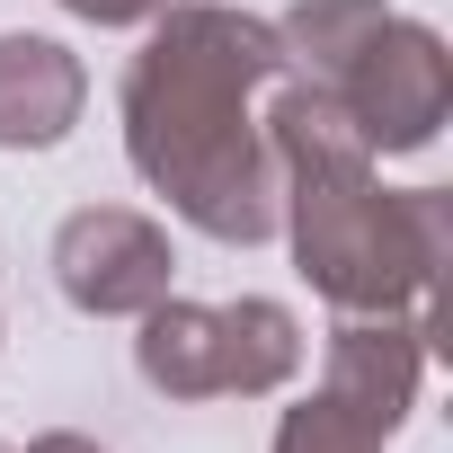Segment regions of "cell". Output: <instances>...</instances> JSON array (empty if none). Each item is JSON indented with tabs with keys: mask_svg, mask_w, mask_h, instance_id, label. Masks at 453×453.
Instances as JSON below:
<instances>
[{
	"mask_svg": "<svg viewBox=\"0 0 453 453\" xmlns=\"http://www.w3.org/2000/svg\"><path fill=\"white\" fill-rule=\"evenodd\" d=\"M276 81V19L232 0H169L125 72V151L142 187L222 250H258L276 232V151L258 134V89Z\"/></svg>",
	"mask_w": 453,
	"mask_h": 453,
	"instance_id": "cell-1",
	"label": "cell"
},
{
	"mask_svg": "<svg viewBox=\"0 0 453 453\" xmlns=\"http://www.w3.org/2000/svg\"><path fill=\"white\" fill-rule=\"evenodd\" d=\"M276 151V232L294 267L338 311H418L453 258V196L444 187H382L347 107L311 81H276L258 116Z\"/></svg>",
	"mask_w": 453,
	"mask_h": 453,
	"instance_id": "cell-2",
	"label": "cell"
},
{
	"mask_svg": "<svg viewBox=\"0 0 453 453\" xmlns=\"http://www.w3.org/2000/svg\"><path fill=\"white\" fill-rule=\"evenodd\" d=\"M285 72L329 89L365 151H426L453 116V54L391 0H294L276 19Z\"/></svg>",
	"mask_w": 453,
	"mask_h": 453,
	"instance_id": "cell-3",
	"label": "cell"
},
{
	"mask_svg": "<svg viewBox=\"0 0 453 453\" xmlns=\"http://www.w3.org/2000/svg\"><path fill=\"white\" fill-rule=\"evenodd\" d=\"M134 320H142L134 365L169 400H267L303 365V320L285 303H267V294H241V303H178V294H160Z\"/></svg>",
	"mask_w": 453,
	"mask_h": 453,
	"instance_id": "cell-4",
	"label": "cell"
},
{
	"mask_svg": "<svg viewBox=\"0 0 453 453\" xmlns=\"http://www.w3.org/2000/svg\"><path fill=\"white\" fill-rule=\"evenodd\" d=\"M169 232L134 204H81L54 232V285L89 320H134L169 294Z\"/></svg>",
	"mask_w": 453,
	"mask_h": 453,
	"instance_id": "cell-5",
	"label": "cell"
},
{
	"mask_svg": "<svg viewBox=\"0 0 453 453\" xmlns=\"http://www.w3.org/2000/svg\"><path fill=\"white\" fill-rule=\"evenodd\" d=\"M418 382H426V311H338L320 391L347 418H365L373 435H400V418L418 409Z\"/></svg>",
	"mask_w": 453,
	"mask_h": 453,
	"instance_id": "cell-6",
	"label": "cell"
},
{
	"mask_svg": "<svg viewBox=\"0 0 453 453\" xmlns=\"http://www.w3.org/2000/svg\"><path fill=\"white\" fill-rule=\"evenodd\" d=\"M89 107V72L54 36H0V151H54Z\"/></svg>",
	"mask_w": 453,
	"mask_h": 453,
	"instance_id": "cell-7",
	"label": "cell"
},
{
	"mask_svg": "<svg viewBox=\"0 0 453 453\" xmlns=\"http://www.w3.org/2000/svg\"><path fill=\"white\" fill-rule=\"evenodd\" d=\"M391 435H373L365 418H347L329 391H311L303 409H285V426H276V444L267 453H382Z\"/></svg>",
	"mask_w": 453,
	"mask_h": 453,
	"instance_id": "cell-8",
	"label": "cell"
},
{
	"mask_svg": "<svg viewBox=\"0 0 453 453\" xmlns=\"http://www.w3.org/2000/svg\"><path fill=\"white\" fill-rule=\"evenodd\" d=\"M72 19H89V27H151L169 0H63Z\"/></svg>",
	"mask_w": 453,
	"mask_h": 453,
	"instance_id": "cell-9",
	"label": "cell"
},
{
	"mask_svg": "<svg viewBox=\"0 0 453 453\" xmlns=\"http://www.w3.org/2000/svg\"><path fill=\"white\" fill-rule=\"evenodd\" d=\"M10 453H19V444H10ZM27 453H107V444H98V435H81V426H54V435H36Z\"/></svg>",
	"mask_w": 453,
	"mask_h": 453,
	"instance_id": "cell-10",
	"label": "cell"
},
{
	"mask_svg": "<svg viewBox=\"0 0 453 453\" xmlns=\"http://www.w3.org/2000/svg\"><path fill=\"white\" fill-rule=\"evenodd\" d=\"M0 453H10V444H0Z\"/></svg>",
	"mask_w": 453,
	"mask_h": 453,
	"instance_id": "cell-11",
	"label": "cell"
}]
</instances>
